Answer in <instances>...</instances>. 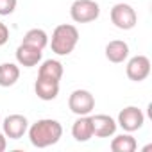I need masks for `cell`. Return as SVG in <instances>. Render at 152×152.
<instances>
[{"label": "cell", "mask_w": 152, "mask_h": 152, "mask_svg": "<svg viewBox=\"0 0 152 152\" xmlns=\"http://www.w3.org/2000/svg\"><path fill=\"white\" fill-rule=\"evenodd\" d=\"M43 57V50L36 48V47H31V45H25L22 43L18 48H16V61L20 66H25V68H32L36 66Z\"/></svg>", "instance_id": "30bf717a"}, {"label": "cell", "mask_w": 152, "mask_h": 152, "mask_svg": "<svg viewBox=\"0 0 152 152\" xmlns=\"http://www.w3.org/2000/svg\"><path fill=\"white\" fill-rule=\"evenodd\" d=\"M106 57L109 63L120 64L129 57V45L122 39H113L106 45Z\"/></svg>", "instance_id": "4fadbf2b"}, {"label": "cell", "mask_w": 152, "mask_h": 152, "mask_svg": "<svg viewBox=\"0 0 152 152\" xmlns=\"http://www.w3.org/2000/svg\"><path fill=\"white\" fill-rule=\"evenodd\" d=\"M91 127H93V136L109 138L116 132L118 124L109 115H95V116H91Z\"/></svg>", "instance_id": "9c48e42d"}, {"label": "cell", "mask_w": 152, "mask_h": 152, "mask_svg": "<svg viewBox=\"0 0 152 152\" xmlns=\"http://www.w3.org/2000/svg\"><path fill=\"white\" fill-rule=\"evenodd\" d=\"M7 147V140H6V134L4 132H0V152H4Z\"/></svg>", "instance_id": "ffe728a7"}, {"label": "cell", "mask_w": 152, "mask_h": 152, "mask_svg": "<svg viewBox=\"0 0 152 152\" xmlns=\"http://www.w3.org/2000/svg\"><path fill=\"white\" fill-rule=\"evenodd\" d=\"M68 107L73 115L84 116L95 109V97L88 90H75L68 97Z\"/></svg>", "instance_id": "5b68a950"}, {"label": "cell", "mask_w": 152, "mask_h": 152, "mask_svg": "<svg viewBox=\"0 0 152 152\" xmlns=\"http://www.w3.org/2000/svg\"><path fill=\"white\" fill-rule=\"evenodd\" d=\"M63 64L56 59H47L41 63L39 70H38V77H45V79H52V81H61L63 77Z\"/></svg>", "instance_id": "9a60e30c"}, {"label": "cell", "mask_w": 152, "mask_h": 152, "mask_svg": "<svg viewBox=\"0 0 152 152\" xmlns=\"http://www.w3.org/2000/svg\"><path fill=\"white\" fill-rule=\"evenodd\" d=\"M34 91L38 95V99L41 100H54L59 95V81H52V79H45V77H38L34 83Z\"/></svg>", "instance_id": "7c38bea8"}, {"label": "cell", "mask_w": 152, "mask_h": 152, "mask_svg": "<svg viewBox=\"0 0 152 152\" xmlns=\"http://www.w3.org/2000/svg\"><path fill=\"white\" fill-rule=\"evenodd\" d=\"M127 77L134 83H141L150 75V59L147 56H134L127 61L125 66Z\"/></svg>", "instance_id": "52a82bcc"}, {"label": "cell", "mask_w": 152, "mask_h": 152, "mask_svg": "<svg viewBox=\"0 0 152 152\" xmlns=\"http://www.w3.org/2000/svg\"><path fill=\"white\" fill-rule=\"evenodd\" d=\"M20 79V68L15 63H2L0 64V86L11 88Z\"/></svg>", "instance_id": "5bb4252c"}, {"label": "cell", "mask_w": 152, "mask_h": 152, "mask_svg": "<svg viewBox=\"0 0 152 152\" xmlns=\"http://www.w3.org/2000/svg\"><path fill=\"white\" fill-rule=\"evenodd\" d=\"M72 136L75 141L79 143H86L93 138V127H91V116L84 115V116H79L77 120L73 122L72 125Z\"/></svg>", "instance_id": "8fae6325"}, {"label": "cell", "mask_w": 152, "mask_h": 152, "mask_svg": "<svg viewBox=\"0 0 152 152\" xmlns=\"http://www.w3.org/2000/svg\"><path fill=\"white\" fill-rule=\"evenodd\" d=\"M70 16L75 23H90L100 16V6L95 0H75L70 6Z\"/></svg>", "instance_id": "3957f363"}, {"label": "cell", "mask_w": 152, "mask_h": 152, "mask_svg": "<svg viewBox=\"0 0 152 152\" xmlns=\"http://www.w3.org/2000/svg\"><path fill=\"white\" fill-rule=\"evenodd\" d=\"M136 147H138V143H136L134 136H131V132L115 136L111 140V150L113 152H134Z\"/></svg>", "instance_id": "2e32d148"}, {"label": "cell", "mask_w": 152, "mask_h": 152, "mask_svg": "<svg viewBox=\"0 0 152 152\" xmlns=\"http://www.w3.org/2000/svg\"><path fill=\"white\" fill-rule=\"evenodd\" d=\"M116 124H118L125 132H134V131H138V129L143 127V124H145V115H143V111H141L140 107H136V106H127V107H124V109L120 111Z\"/></svg>", "instance_id": "8992f818"}, {"label": "cell", "mask_w": 152, "mask_h": 152, "mask_svg": "<svg viewBox=\"0 0 152 152\" xmlns=\"http://www.w3.org/2000/svg\"><path fill=\"white\" fill-rule=\"evenodd\" d=\"M79 43V31L75 25L61 23L54 29L50 38V48L57 56H68L73 52V48Z\"/></svg>", "instance_id": "7a4b0ae2"}, {"label": "cell", "mask_w": 152, "mask_h": 152, "mask_svg": "<svg viewBox=\"0 0 152 152\" xmlns=\"http://www.w3.org/2000/svg\"><path fill=\"white\" fill-rule=\"evenodd\" d=\"M109 16H111L113 25H115L116 29H120V31H131V29H134L136 23H138L136 11L132 9V6L124 4V2L115 4V6L111 7Z\"/></svg>", "instance_id": "277c9868"}, {"label": "cell", "mask_w": 152, "mask_h": 152, "mask_svg": "<svg viewBox=\"0 0 152 152\" xmlns=\"http://www.w3.org/2000/svg\"><path fill=\"white\" fill-rule=\"evenodd\" d=\"M29 129V120L23 115H9L2 122V132L9 140H20Z\"/></svg>", "instance_id": "ba28073f"}, {"label": "cell", "mask_w": 152, "mask_h": 152, "mask_svg": "<svg viewBox=\"0 0 152 152\" xmlns=\"http://www.w3.org/2000/svg\"><path fill=\"white\" fill-rule=\"evenodd\" d=\"M7 41H9V29H7V25H6V23L0 22V47L6 45Z\"/></svg>", "instance_id": "d6986e66"}, {"label": "cell", "mask_w": 152, "mask_h": 152, "mask_svg": "<svg viewBox=\"0 0 152 152\" xmlns=\"http://www.w3.org/2000/svg\"><path fill=\"white\" fill-rule=\"evenodd\" d=\"M18 0H0V16H9L15 13Z\"/></svg>", "instance_id": "ac0fdd59"}, {"label": "cell", "mask_w": 152, "mask_h": 152, "mask_svg": "<svg viewBox=\"0 0 152 152\" xmlns=\"http://www.w3.org/2000/svg\"><path fill=\"white\" fill-rule=\"evenodd\" d=\"M27 132H29V140H31L32 147L47 148L50 145H56L61 140L63 125L54 118H41V120L34 122L27 129Z\"/></svg>", "instance_id": "6da1fadb"}, {"label": "cell", "mask_w": 152, "mask_h": 152, "mask_svg": "<svg viewBox=\"0 0 152 152\" xmlns=\"http://www.w3.org/2000/svg\"><path fill=\"white\" fill-rule=\"evenodd\" d=\"M25 45H31V47H36L39 50H43L47 45H48V34L43 31V29H31L25 32L23 36V41Z\"/></svg>", "instance_id": "e0dca14e"}]
</instances>
